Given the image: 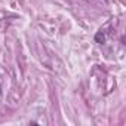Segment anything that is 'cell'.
<instances>
[{
  "label": "cell",
  "mask_w": 126,
  "mask_h": 126,
  "mask_svg": "<svg viewBox=\"0 0 126 126\" xmlns=\"http://www.w3.org/2000/svg\"><path fill=\"white\" fill-rule=\"evenodd\" d=\"M95 42H96V43H99V45L105 43V34H104L102 31H98V33L95 34Z\"/></svg>",
  "instance_id": "cell-1"
},
{
  "label": "cell",
  "mask_w": 126,
  "mask_h": 126,
  "mask_svg": "<svg viewBox=\"0 0 126 126\" xmlns=\"http://www.w3.org/2000/svg\"><path fill=\"white\" fill-rule=\"evenodd\" d=\"M0 95H2V85H0Z\"/></svg>",
  "instance_id": "cell-2"
}]
</instances>
